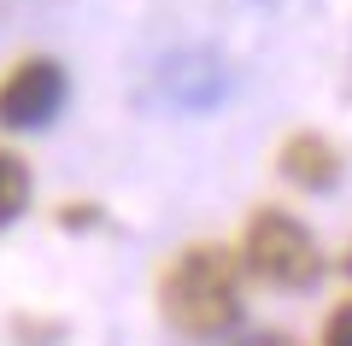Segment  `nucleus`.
Returning a JSON list of instances; mask_svg holds the SVG:
<instances>
[{"mask_svg": "<svg viewBox=\"0 0 352 346\" xmlns=\"http://www.w3.org/2000/svg\"><path fill=\"white\" fill-rule=\"evenodd\" d=\"M159 311L176 334L217 340L241 323V259L229 247H182L159 276Z\"/></svg>", "mask_w": 352, "mask_h": 346, "instance_id": "f257e3e1", "label": "nucleus"}, {"mask_svg": "<svg viewBox=\"0 0 352 346\" xmlns=\"http://www.w3.org/2000/svg\"><path fill=\"white\" fill-rule=\"evenodd\" d=\"M241 270H252L258 282L282 288V294H305V288L323 282L329 259H323V247H317V235L294 217V211L258 206L247 217V235H241Z\"/></svg>", "mask_w": 352, "mask_h": 346, "instance_id": "f03ea898", "label": "nucleus"}, {"mask_svg": "<svg viewBox=\"0 0 352 346\" xmlns=\"http://www.w3.org/2000/svg\"><path fill=\"white\" fill-rule=\"evenodd\" d=\"M65 94H71V76H65L59 59H18L12 71L0 76V129H41L59 118Z\"/></svg>", "mask_w": 352, "mask_h": 346, "instance_id": "7ed1b4c3", "label": "nucleus"}, {"mask_svg": "<svg viewBox=\"0 0 352 346\" xmlns=\"http://www.w3.org/2000/svg\"><path fill=\"white\" fill-rule=\"evenodd\" d=\"M153 94L170 111H212L229 94V71L212 53H170V59L153 71Z\"/></svg>", "mask_w": 352, "mask_h": 346, "instance_id": "20e7f679", "label": "nucleus"}, {"mask_svg": "<svg viewBox=\"0 0 352 346\" xmlns=\"http://www.w3.org/2000/svg\"><path fill=\"white\" fill-rule=\"evenodd\" d=\"M276 164H282V176H288V182H300V188H311V194H323V188L340 182V164H346V159H340V147H335L329 136L300 129V136L282 141Z\"/></svg>", "mask_w": 352, "mask_h": 346, "instance_id": "39448f33", "label": "nucleus"}, {"mask_svg": "<svg viewBox=\"0 0 352 346\" xmlns=\"http://www.w3.org/2000/svg\"><path fill=\"white\" fill-rule=\"evenodd\" d=\"M24 206H30V164L0 147V229L24 217Z\"/></svg>", "mask_w": 352, "mask_h": 346, "instance_id": "423d86ee", "label": "nucleus"}, {"mask_svg": "<svg viewBox=\"0 0 352 346\" xmlns=\"http://www.w3.org/2000/svg\"><path fill=\"white\" fill-rule=\"evenodd\" d=\"M323 346H352V299H340L323 323Z\"/></svg>", "mask_w": 352, "mask_h": 346, "instance_id": "0eeeda50", "label": "nucleus"}, {"mask_svg": "<svg viewBox=\"0 0 352 346\" xmlns=\"http://www.w3.org/2000/svg\"><path fill=\"white\" fill-rule=\"evenodd\" d=\"M241 346H294L288 334H252V340H241Z\"/></svg>", "mask_w": 352, "mask_h": 346, "instance_id": "6e6552de", "label": "nucleus"}, {"mask_svg": "<svg viewBox=\"0 0 352 346\" xmlns=\"http://www.w3.org/2000/svg\"><path fill=\"white\" fill-rule=\"evenodd\" d=\"M346 270H352V247H346Z\"/></svg>", "mask_w": 352, "mask_h": 346, "instance_id": "1a4fd4ad", "label": "nucleus"}]
</instances>
